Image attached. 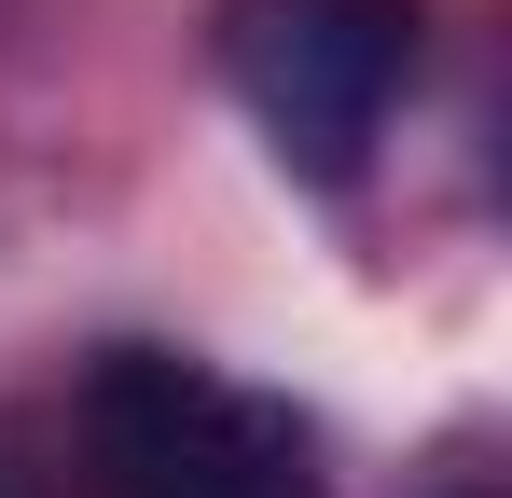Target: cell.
<instances>
[{"mask_svg":"<svg viewBox=\"0 0 512 498\" xmlns=\"http://www.w3.org/2000/svg\"><path fill=\"white\" fill-rule=\"evenodd\" d=\"M84 457L111 498H319V429L180 346H111L84 374Z\"/></svg>","mask_w":512,"mask_h":498,"instance_id":"1","label":"cell"},{"mask_svg":"<svg viewBox=\"0 0 512 498\" xmlns=\"http://www.w3.org/2000/svg\"><path fill=\"white\" fill-rule=\"evenodd\" d=\"M222 70L305 180H360L388 97L416 83V0H236Z\"/></svg>","mask_w":512,"mask_h":498,"instance_id":"2","label":"cell"}]
</instances>
